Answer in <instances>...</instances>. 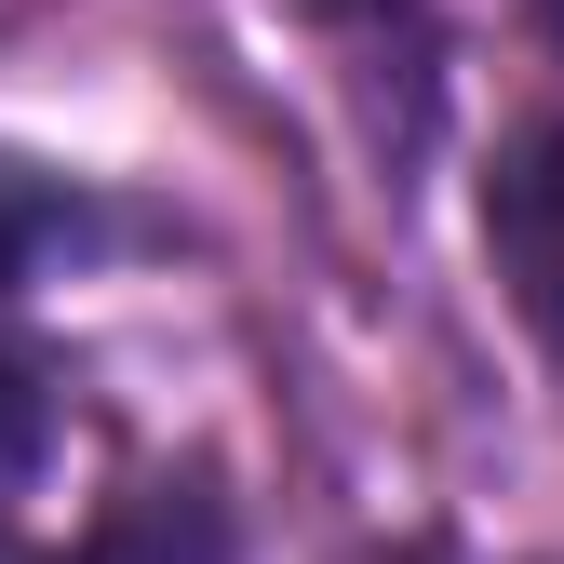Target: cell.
<instances>
[{
  "label": "cell",
  "mask_w": 564,
  "mask_h": 564,
  "mask_svg": "<svg viewBox=\"0 0 564 564\" xmlns=\"http://www.w3.org/2000/svg\"><path fill=\"white\" fill-rule=\"evenodd\" d=\"M484 256H498L524 336L564 364V134H511L484 175Z\"/></svg>",
  "instance_id": "1"
},
{
  "label": "cell",
  "mask_w": 564,
  "mask_h": 564,
  "mask_svg": "<svg viewBox=\"0 0 564 564\" xmlns=\"http://www.w3.org/2000/svg\"><path fill=\"white\" fill-rule=\"evenodd\" d=\"M67 564H229V511L202 484H149V498H121Z\"/></svg>",
  "instance_id": "2"
},
{
  "label": "cell",
  "mask_w": 564,
  "mask_h": 564,
  "mask_svg": "<svg viewBox=\"0 0 564 564\" xmlns=\"http://www.w3.org/2000/svg\"><path fill=\"white\" fill-rule=\"evenodd\" d=\"M67 229H82V202H67V188H41L28 162H0V296H14V282H28Z\"/></svg>",
  "instance_id": "3"
},
{
  "label": "cell",
  "mask_w": 564,
  "mask_h": 564,
  "mask_svg": "<svg viewBox=\"0 0 564 564\" xmlns=\"http://www.w3.org/2000/svg\"><path fill=\"white\" fill-rule=\"evenodd\" d=\"M41 431H54V416H41V377H28V364H0V484H28V470H41Z\"/></svg>",
  "instance_id": "4"
},
{
  "label": "cell",
  "mask_w": 564,
  "mask_h": 564,
  "mask_svg": "<svg viewBox=\"0 0 564 564\" xmlns=\"http://www.w3.org/2000/svg\"><path fill=\"white\" fill-rule=\"evenodd\" d=\"M551 41H564V0H551Z\"/></svg>",
  "instance_id": "5"
},
{
  "label": "cell",
  "mask_w": 564,
  "mask_h": 564,
  "mask_svg": "<svg viewBox=\"0 0 564 564\" xmlns=\"http://www.w3.org/2000/svg\"><path fill=\"white\" fill-rule=\"evenodd\" d=\"M0 564H14V551H0Z\"/></svg>",
  "instance_id": "6"
}]
</instances>
